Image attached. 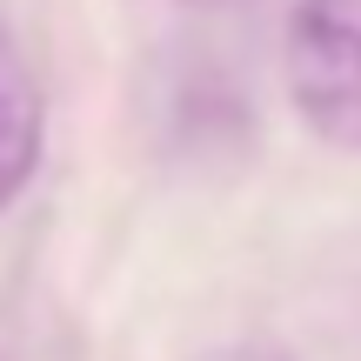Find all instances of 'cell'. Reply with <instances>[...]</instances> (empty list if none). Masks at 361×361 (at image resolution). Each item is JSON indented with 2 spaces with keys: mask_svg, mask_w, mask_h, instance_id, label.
<instances>
[{
  "mask_svg": "<svg viewBox=\"0 0 361 361\" xmlns=\"http://www.w3.org/2000/svg\"><path fill=\"white\" fill-rule=\"evenodd\" d=\"M288 101L341 154H361V0H295Z\"/></svg>",
  "mask_w": 361,
  "mask_h": 361,
  "instance_id": "1",
  "label": "cell"
},
{
  "mask_svg": "<svg viewBox=\"0 0 361 361\" xmlns=\"http://www.w3.org/2000/svg\"><path fill=\"white\" fill-rule=\"evenodd\" d=\"M40 147H47V94H40L20 40L0 27V214H7V207L20 201V188L34 180Z\"/></svg>",
  "mask_w": 361,
  "mask_h": 361,
  "instance_id": "2",
  "label": "cell"
},
{
  "mask_svg": "<svg viewBox=\"0 0 361 361\" xmlns=\"http://www.w3.org/2000/svg\"><path fill=\"white\" fill-rule=\"evenodd\" d=\"M207 361H288L281 348H255V341H247V348H221V355H207Z\"/></svg>",
  "mask_w": 361,
  "mask_h": 361,
  "instance_id": "3",
  "label": "cell"
},
{
  "mask_svg": "<svg viewBox=\"0 0 361 361\" xmlns=\"http://www.w3.org/2000/svg\"><path fill=\"white\" fill-rule=\"evenodd\" d=\"M201 7H214V0H201Z\"/></svg>",
  "mask_w": 361,
  "mask_h": 361,
  "instance_id": "4",
  "label": "cell"
}]
</instances>
